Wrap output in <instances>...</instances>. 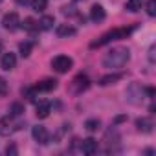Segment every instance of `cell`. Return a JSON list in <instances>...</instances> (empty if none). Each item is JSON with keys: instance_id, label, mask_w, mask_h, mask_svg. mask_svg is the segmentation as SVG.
Listing matches in <instances>:
<instances>
[{"instance_id": "1", "label": "cell", "mask_w": 156, "mask_h": 156, "mask_svg": "<svg viewBox=\"0 0 156 156\" xmlns=\"http://www.w3.org/2000/svg\"><path fill=\"white\" fill-rule=\"evenodd\" d=\"M129 59H130V51L123 46H116L103 57V66L110 70H119L127 64Z\"/></svg>"}, {"instance_id": "2", "label": "cell", "mask_w": 156, "mask_h": 156, "mask_svg": "<svg viewBox=\"0 0 156 156\" xmlns=\"http://www.w3.org/2000/svg\"><path fill=\"white\" fill-rule=\"evenodd\" d=\"M130 33H132V28H116V30H112V31H108V33L101 35V37H99V41H96V42H92V44H90V48H99V46H103V44H107V42H110V41L125 39V37H129Z\"/></svg>"}, {"instance_id": "3", "label": "cell", "mask_w": 156, "mask_h": 156, "mask_svg": "<svg viewBox=\"0 0 156 156\" xmlns=\"http://www.w3.org/2000/svg\"><path fill=\"white\" fill-rule=\"evenodd\" d=\"M72 66H73V61L68 55H57L51 59V68L59 73H66L68 70H72Z\"/></svg>"}, {"instance_id": "4", "label": "cell", "mask_w": 156, "mask_h": 156, "mask_svg": "<svg viewBox=\"0 0 156 156\" xmlns=\"http://www.w3.org/2000/svg\"><path fill=\"white\" fill-rule=\"evenodd\" d=\"M125 96H127V99H129L132 105H140V103L143 101V98H145V88H141V85H138V83H132V85L127 88Z\"/></svg>"}, {"instance_id": "5", "label": "cell", "mask_w": 156, "mask_h": 156, "mask_svg": "<svg viewBox=\"0 0 156 156\" xmlns=\"http://www.w3.org/2000/svg\"><path fill=\"white\" fill-rule=\"evenodd\" d=\"M88 87H90V79H88L87 75H83V73L75 75L73 79H72V83H70V90H72L73 94H81V92H85Z\"/></svg>"}, {"instance_id": "6", "label": "cell", "mask_w": 156, "mask_h": 156, "mask_svg": "<svg viewBox=\"0 0 156 156\" xmlns=\"http://www.w3.org/2000/svg\"><path fill=\"white\" fill-rule=\"evenodd\" d=\"M2 26H4V30H9V31H15L17 28H20V17H19V13H15V11L6 13L2 17Z\"/></svg>"}, {"instance_id": "7", "label": "cell", "mask_w": 156, "mask_h": 156, "mask_svg": "<svg viewBox=\"0 0 156 156\" xmlns=\"http://www.w3.org/2000/svg\"><path fill=\"white\" fill-rule=\"evenodd\" d=\"M31 136H33V140L37 141V143H41V145H46V143H50V132L46 130V127H42V125H37V127H33V130H31Z\"/></svg>"}, {"instance_id": "8", "label": "cell", "mask_w": 156, "mask_h": 156, "mask_svg": "<svg viewBox=\"0 0 156 156\" xmlns=\"http://www.w3.org/2000/svg\"><path fill=\"white\" fill-rule=\"evenodd\" d=\"M17 129H20V125H13V121H11L9 116H6V118L0 119V136H9Z\"/></svg>"}, {"instance_id": "9", "label": "cell", "mask_w": 156, "mask_h": 156, "mask_svg": "<svg viewBox=\"0 0 156 156\" xmlns=\"http://www.w3.org/2000/svg\"><path fill=\"white\" fill-rule=\"evenodd\" d=\"M90 19H92V22H96V24L103 22V20L107 19V11H105V8L99 6V4H94V6L90 8Z\"/></svg>"}, {"instance_id": "10", "label": "cell", "mask_w": 156, "mask_h": 156, "mask_svg": "<svg viewBox=\"0 0 156 156\" xmlns=\"http://www.w3.org/2000/svg\"><path fill=\"white\" fill-rule=\"evenodd\" d=\"M0 66H2V70H6V72H9V70H13L15 66H17V55L15 53H4L2 55V61H0Z\"/></svg>"}, {"instance_id": "11", "label": "cell", "mask_w": 156, "mask_h": 156, "mask_svg": "<svg viewBox=\"0 0 156 156\" xmlns=\"http://www.w3.org/2000/svg\"><path fill=\"white\" fill-rule=\"evenodd\" d=\"M81 151H83L85 154H88V156L96 154V152H98V140H94V138L83 140V141H81Z\"/></svg>"}, {"instance_id": "12", "label": "cell", "mask_w": 156, "mask_h": 156, "mask_svg": "<svg viewBox=\"0 0 156 156\" xmlns=\"http://www.w3.org/2000/svg\"><path fill=\"white\" fill-rule=\"evenodd\" d=\"M50 112H51V105H50V101H41L39 105H37V118L39 119H44V118H48L50 116Z\"/></svg>"}, {"instance_id": "13", "label": "cell", "mask_w": 156, "mask_h": 156, "mask_svg": "<svg viewBox=\"0 0 156 156\" xmlns=\"http://www.w3.org/2000/svg\"><path fill=\"white\" fill-rule=\"evenodd\" d=\"M136 127H138V130H141V132H152L154 123H152L151 118H138V119H136Z\"/></svg>"}, {"instance_id": "14", "label": "cell", "mask_w": 156, "mask_h": 156, "mask_svg": "<svg viewBox=\"0 0 156 156\" xmlns=\"http://www.w3.org/2000/svg\"><path fill=\"white\" fill-rule=\"evenodd\" d=\"M35 88H37V92H51V90L57 88V81H55V79H44V81H41Z\"/></svg>"}, {"instance_id": "15", "label": "cell", "mask_w": 156, "mask_h": 156, "mask_svg": "<svg viewBox=\"0 0 156 156\" xmlns=\"http://www.w3.org/2000/svg\"><path fill=\"white\" fill-rule=\"evenodd\" d=\"M75 33H77V30L72 24H61V26H57V35L59 37H73Z\"/></svg>"}, {"instance_id": "16", "label": "cell", "mask_w": 156, "mask_h": 156, "mask_svg": "<svg viewBox=\"0 0 156 156\" xmlns=\"http://www.w3.org/2000/svg\"><path fill=\"white\" fill-rule=\"evenodd\" d=\"M121 73H108V75H103L101 79H99V85L101 87H107V85H112V83H116V81H119L121 79Z\"/></svg>"}, {"instance_id": "17", "label": "cell", "mask_w": 156, "mask_h": 156, "mask_svg": "<svg viewBox=\"0 0 156 156\" xmlns=\"http://www.w3.org/2000/svg\"><path fill=\"white\" fill-rule=\"evenodd\" d=\"M53 24H55V19H53L51 15H44V17L41 19V22H39V28L44 30V31H48V30L53 28Z\"/></svg>"}, {"instance_id": "18", "label": "cell", "mask_w": 156, "mask_h": 156, "mask_svg": "<svg viewBox=\"0 0 156 156\" xmlns=\"http://www.w3.org/2000/svg\"><path fill=\"white\" fill-rule=\"evenodd\" d=\"M22 114H24V105H22L20 101L11 103V107H9V116H11V118H19V116H22Z\"/></svg>"}, {"instance_id": "19", "label": "cell", "mask_w": 156, "mask_h": 156, "mask_svg": "<svg viewBox=\"0 0 156 156\" xmlns=\"http://www.w3.org/2000/svg\"><path fill=\"white\" fill-rule=\"evenodd\" d=\"M20 28L26 30V31H35V30L39 28V22H35V19L28 17V19H24V20L20 22Z\"/></svg>"}, {"instance_id": "20", "label": "cell", "mask_w": 156, "mask_h": 156, "mask_svg": "<svg viewBox=\"0 0 156 156\" xmlns=\"http://www.w3.org/2000/svg\"><path fill=\"white\" fill-rule=\"evenodd\" d=\"M141 6H143V0H127V4H125V8H127L130 13L140 11V9H141Z\"/></svg>"}, {"instance_id": "21", "label": "cell", "mask_w": 156, "mask_h": 156, "mask_svg": "<svg viewBox=\"0 0 156 156\" xmlns=\"http://www.w3.org/2000/svg\"><path fill=\"white\" fill-rule=\"evenodd\" d=\"M31 50H33V42H30V41L20 42V46H19V51H20L22 57H28V55L31 53Z\"/></svg>"}, {"instance_id": "22", "label": "cell", "mask_w": 156, "mask_h": 156, "mask_svg": "<svg viewBox=\"0 0 156 156\" xmlns=\"http://www.w3.org/2000/svg\"><path fill=\"white\" fill-rule=\"evenodd\" d=\"M31 8H33V11L41 13L48 8V0H31Z\"/></svg>"}, {"instance_id": "23", "label": "cell", "mask_w": 156, "mask_h": 156, "mask_svg": "<svg viewBox=\"0 0 156 156\" xmlns=\"http://www.w3.org/2000/svg\"><path fill=\"white\" fill-rule=\"evenodd\" d=\"M99 127H101V121L99 119H87V123H85V129L90 130V132H96Z\"/></svg>"}, {"instance_id": "24", "label": "cell", "mask_w": 156, "mask_h": 156, "mask_svg": "<svg viewBox=\"0 0 156 156\" xmlns=\"http://www.w3.org/2000/svg\"><path fill=\"white\" fill-rule=\"evenodd\" d=\"M147 13H149V17L156 15V0H149L147 2Z\"/></svg>"}, {"instance_id": "25", "label": "cell", "mask_w": 156, "mask_h": 156, "mask_svg": "<svg viewBox=\"0 0 156 156\" xmlns=\"http://www.w3.org/2000/svg\"><path fill=\"white\" fill-rule=\"evenodd\" d=\"M8 90H9L8 81L4 79V77H0V96H6V94H8Z\"/></svg>"}, {"instance_id": "26", "label": "cell", "mask_w": 156, "mask_h": 156, "mask_svg": "<svg viewBox=\"0 0 156 156\" xmlns=\"http://www.w3.org/2000/svg\"><path fill=\"white\" fill-rule=\"evenodd\" d=\"M6 154H8V156H17V154H19L17 145H15V143H9V145L6 147Z\"/></svg>"}, {"instance_id": "27", "label": "cell", "mask_w": 156, "mask_h": 156, "mask_svg": "<svg viewBox=\"0 0 156 156\" xmlns=\"http://www.w3.org/2000/svg\"><path fill=\"white\" fill-rule=\"evenodd\" d=\"M154 50H156V48H154V44H152L151 50H149V61H151V62H154Z\"/></svg>"}, {"instance_id": "28", "label": "cell", "mask_w": 156, "mask_h": 156, "mask_svg": "<svg viewBox=\"0 0 156 156\" xmlns=\"http://www.w3.org/2000/svg\"><path fill=\"white\" fill-rule=\"evenodd\" d=\"M15 2L19 4V6H26V4H30L31 0H15Z\"/></svg>"}, {"instance_id": "29", "label": "cell", "mask_w": 156, "mask_h": 156, "mask_svg": "<svg viewBox=\"0 0 156 156\" xmlns=\"http://www.w3.org/2000/svg\"><path fill=\"white\" fill-rule=\"evenodd\" d=\"M0 51H2V42H0Z\"/></svg>"}, {"instance_id": "30", "label": "cell", "mask_w": 156, "mask_h": 156, "mask_svg": "<svg viewBox=\"0 0 156 156\" xmlns=\"http://www.w3.org/2000/svg\"><path fill=\"white\" fill-rule=\"evenodd\" d=\"M0 2H2V0H0Z\"/></svg>"}]
</instances>
